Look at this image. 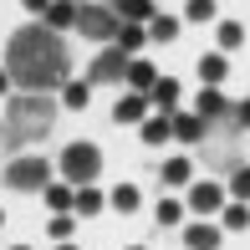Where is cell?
<instances>
[{"instance_id": "obj_1", "label": "cell", "mask_w": 250, "mask_h": 250, "mask_svg": "<svg viewBox=\"0 0 250 250\" xmlns=\"http://www.w3.org/2000/svg\"><path fill=\"white\" fill-rule=\"evenodd\" d=\"M5 77L26 92H46V87H62L66 77V46L62 36L46 26H21L5 46Z\"/></svg>"}, {"instance_id": "obj_4", "label": "cell", "mask_w": 250, "mask_h": 250, "mask_svg": "<svg viewBox=\"0 0 250 250\" xmlns=\"http://www.w3.org/2000/svg\"><path fill=\"white\" fill-rule=\"evenodd\" d=\"M0 179H5V184L10 189H46V179H51V164H46V158H31V153H21L16 158V164H5V174H0Z\"/></svg>"}, {"instance_id": "obj_13", "label": "cell", "mask_w": 250, "mask_h": 250, "mask_svg": "<svg viewBox=\"0 0 250 250\" xmlns=\"http://www.w3.org/2000/svg\"><path fill=\"white\" fill-rule=\"evenodd\" d=\"M164 138H174V123H168V112H153V118H143V143H164Z\"/></svg>"}, {"instance_id": "obj_5", "label": "cell", "mask_w": 250, "mask_h": 250, "mask_svg": "<svg viewBox=\"0 0 250 250\" xmlns=\"http://www.w3.org/2000/svg\"><path fill=\"white\" fill-rule=\"evenodd\" d=\"M118 26H123V21L112 16L107 5H77V31H82V36H92V41H118Z\"/></svg>"}, {"instance_id": "obj_23", "label": "cell", "mask_w": 250, "mask_h": 250, "mask_svg": "<svg viewBox=\"0 0 250 250\" xmlns=\"http://www.w3.org/2000/svg\"><path fill=\"white\" fill-rule=\"evenodd\" d=\"M148 31H153V41H174V36H179V21H174V16H153Z\"/></svg>"}, {"instance_id": "obj_24", "label": "cell", "mask_w": 250, "mask_h": 250, "mask_svg": "<svg viewBox=\"0 0 250 250\" xmlns=\"http://www.w3.org/2000/svg\"><path fill=\"white\" fill-rule=\"evenodd\" d=\"M184 21H194V26H199V21H214V0H189Z\"/></svg>"}, {"instance_id": "obj_11", "label": "cell", "mask_w": 250, "mask_h": 250, "mask_svg": "<svg viewBox=\"0 0 250 250\" xmlns=\"http://www.w3.org/2000/svg\"><path fill=\"white\" fill-rule=\"evenodd\" d=\"M220 199H225V189H220V184H194V189H189V204H194L199 214L220 209Z\"/></svg>"}, {"instance_id": "obj_20", "label": "cell", "mask_w": 250, "mask_h": 250, "mask_svg": "<svg viewBox=\"0 0 250 250\" xmlns=\"http://www.w3.org/2000/svg\"><path fill=\"white\" fill-rule=\"evenodd\" d=\"M72 204H77V214H97V209H102V194H97L92 184H82V189H77V199H72Z\"/></svg>"}, {"instance_id": "obj_15", "label": "cell", "mask_w": 250, "mask_h": 250, "mask_svg": "<svg viewBox=\"0 0 250 250\" xmlns=\"http://www.w3.org/2000/svg\"><path fill=\"white\" fill-rule=\"evenodd\" d=\"M184 245L189 250H214V245H220V230H214V225H189V230H184Z\"/></svg>"}, {"instance_id": "obj_21", "label": "cell", "mask_w": 250, "mask_h": 250, "mask_svg": "<svg viewBox=\"0 0 250 250\" xmlns=\"http://www.w3.org/2000/svg\"><path fill=\"white\" fill-rule=\"evenodd\" d=\"M189 168H194L189 158H168L164 164V184H189Z\"/></svg>"}, {"instance_id": "obj_17", "label": "cell", "mask_w": 250, "mask_h": 250, "mask_svg": "<svg viewBox=\"0 0 250 250\" xmlns=\"http://www.w3.org/2000/svg\"><path fill=\"white\" fill-rule=\"evenodd\" d=\"M225 107H230V102L214 92V87H204V92H199V107H194V118H204V123H209L214 112H225Z\"/></svg>"}, {"instance_id": "obj_36", "label": "cell", "mask_w": 250, "mask_h": 250, "mask_svg": "<svg viewBox=\"0 0 250 250\" xmlns=\"http://www.w3.org/2000/svg\"><path fill=\"white\" fill-rule=\"evenodd\" d=\"M0 225H5V214H0Z\"/></svg>"}, {"instance_id": "obj_22", "label": "cell", "mask_w": 250, "mask_h": 250, "mask_svg": "<svg viewBox=\"0 0 250 250\" xmlns=\"http://www.w3.org/2000/svg\"><path fill=\"white\" fill-rule=\"evenodd\" d=\"M72 199H77L72 184H51V189H46V204H51V209H72Z\"/></svg>"}, {"instance_id": "obj_32", "label": "cell", "mask_w": 250, "mask_h": 250, "mask_svg": "<svg viewBox=\"0 0 250 250\" xmlns=\"http://www.w3.org/2000/svg\"><path fill=\"white\" fill-rule=\"evenodd\" d=\"M235 112H240V133H245V128H250V97H245V102H240Z\"/></svg>"}, {"instance_id": "obj_14", "label": "cell", "mask_w": 250, "mask_h": 250, "mask_svg": "<svg viewBox=\"0 0 250 250\" xmlns=\"http://www.w3.org/2000/svg\"><path fill=\"white\" fill-rule=\"evenodd\" d=\"M112 118H118V123H143V118H148V102H143V92L123 97L118 107H112Z\"/></svg>"}, {"instance_id": "obj_7", "label": "cell", "mask_w": 250, "mask_h": 250, "mask_svg": "<svg viewBox=\"0 0 250 250\" xmlns=\"http://www.w3.org/2000/svg\"><path fill=\"white\" fill-rule=\"evenodd\" d=\"M41 16H46V31H56V36H62L66 26H77V5H72V0H51Z\"/></svg>"}, {"instance_id": "obj_9", "label": "cell", "mask_w": 250, "mask_h": 250, "mask_svg": "<svg viewBox=\"0 0 250 250\" xmlns=\"http://www.w3.org/2000/svg\"><path fill=\"white\" fill-rule=\"evenodd\" d=\"M168 123H174V138H184V143H199L204 133H209L204 118H194V112H179V118H168Z\"/></svg>"}, {"instance_id": "obj_2", "label": "cell", "mask_w": 250, "mask_h": 250, "mask_svg": "<svg viewBox=\"0 0 250 250\" xmlns=\"http://www.w3.org/2000/svg\"><path fill=\"white\" fill-rule=\"evenodd\" d=\"M56 123V102L46 92H21L10 97V112H5V133H0V148H26V143L46 138Z\"/></svg>"}, {"instance_id": "obj_31", "label": "cell", "mask_w": 250, "mask_h": 250, "mask_svg": "<svg viewBox=\"0 0 250 250\" xmlns=\"http://www.w3.org/2000/svg\"><path fill=\"white\" fill-rule=\"evenodd\" d=\"M51 235H56V240H66V235H72V220H66V214H62V220H51Z\"/></svg>"}, {"instance_id": "obj_16", "label": "cell", "mask_w": 250, "mask_h": 250, "mask_svg": "<svg viewBox=\"0 0 250 250\" xmlns=\"http://www.w3.org/2000/svg\"><path fill=\"white\" fill-rule=\"evenodd\" d=\"M225 72H230V66H225V56L220 51H209V56H199V77H204V82H225Z\"/></svg>"}, {"instance_id": "obj_18", "label": "cell", "mask_w": 250, "mask_h": 250, "mask_svg": "<svg viewBox=\"0 0 250 250\" xmlns=\"http://www.w3.org/2000/svg\"><path fill=\"white\" fill-rule=\"evenodd\" d=\"M143 36H148L143 26H128V21H123V26H118V51H123V56L138 51V46H143Z\"/></svg>"}, {"instance_id": "obj_37", "label": "cell", "mask_w": 250, "mask_h": 250, "mask_svg": "<svg viewBox=\"0 0 250 250\" xmlns=\"http://www.w3.org/2000/svg\"><path fill=\"white\" fill-rule=\"evenodd\" d=\"M133 250H143V245H133Z\"/></svg>"}, {"instance_id": "obj_25", "label": "cell", "mask_w": 250, "mask_h": 250, "mask_svg": "<svg viewBox=\"0 0 250 250\" xmlns=\"http://www.w3.org/2000/svg\"><path fill=\"white\" fill-rule=\"evenodd\" d=\"M230 189H235V199H240V204L250 199V168H245V164H240V168H230Z\"/></svg>"}, {"instance_id": "obj_19", "label": "cell", "mask_w": 250, "mask_h": 250, "mask_svg": "<svg viewBox=\"0 0 250 250\" xmlns=\"http://www.w3.org/2000/svg\"><path fill=\"white\" fill-rule=\"evenodd\" d=\"M123 77H128V82H133V87H138V92H148V87L158 82V77H153V66H148V62H128V72H123Z\"/></svg>"}, {"instance_id": "obj_30", "label": "cell", "mask_w": 250, "mask_h": 250, "mask_svg": "<svg viewBox=\"0 0 250 250\" xmlns=\"http://www.w3.org/2000/svg\"><path fill=\"white\" fill-rule=\"evenodd\" d=\"M179 214H184V209H179L174 199H164V204H158V225H179Z\"/></svg>"}, {"instance_id": "obj_12", "label": "cell", "mask_w": 250, "mask_h": 250, "mask_svg": "<svg viewBox=\"0 0 250 250\" xmlns=\"http://www.w3.org/2000/svg\"><path fill=\"white\" fill-rule=\"evenodd\" d=\"M204 128H209V133H220V138H240V112H235V102H230L225 112H214Z\"/></svg>"}, {"instance_id": "obj_34", "label": "cell", "mask_w": 250, "mask_h": 250, "mask_svg": "<svg viewBox=\"0 0 250 250\" xmlns=\"http://www.w3.org/2000/svg\"><path fill=\"white\" fill-rule=\"evenodd\" d=\"M10 92V77H5V66H0V97H5Z\"/></svg>"}, {"instance_id": "obj_33", "label": "cell", "mask_w": 250, "mask_h": 250, "mask_svg": "<svg viewBox=\"0 0 250 250\" xmlns=\"http://www.w3.org/2000/svg\"><path fill=\"white\" fill-rule=\"evenodd\" d=\"M21 5H31V10H46V5H51V0H21Z\"/></svg>"}, {"instance_id": "obj_6", "label": "cell", "mask_w": 250, "mask_h": 250, "mask_svg": "<svg viewBox=\"0 0 250 250\" xmlns=\"http://www.w3.org/2000/svg\"><path fill=\"white\" fill-rule=\"evenodd\" d=\"M123 72H128V56H123L118 46H107V51H97V62H92V82H123Z\"/></svg>"}, {"instance_id": "obj_26", "label": "cell", "mask_w": 250, "mask_h": 250, "mask_svg": "<svg viewBox=\"0 0 250 250\" xmlns=\"http://www.w3.org/2000/svg\"><path fill=\"white\" fill-rule=\"evenodd\" d=\"M112 209H138V189H133V184H118V189H112Z\"/></svg>"}, {"instance_id": "obj_28", "label": "cell", "mask_w": 250, "mask_h": 250, "mask_svg": "<svg viewBox=\"0 0 250 250\" xmlns=\"http://www.w3.org/2000/svg\"><path fill=\"white\" fill-rule=\"evenodd\" d=\"M62 97H66V107H72V112H82V107H87V102H92V92H87V87H82V82H72V87H66V92H62Z\"/></svg>"}, {"instance_id": "obj_8", "label": "cell", "mask_w": 250, "mask_h": 250, "mask_svg": "<svg viewBox=\"0 0 250 250\" xmlns=\"http://www.w3.org/2000/svg\"><path fill=\"white\" fill-rule=\"evenodd\" d=\"M102 5H112L128 26H138V21H148L153 16V0H102Z\"/></svg>"}, {"instance_id": "obj_27", "label": "cell", "mask_w": 250, "mask_h": 250, "mask_svg": "<svg viewBox=\"0 0 250 250\" xmlns=\"http://www.w3.org/2000/svg\"><path fill=\"white\" fill-rule=\"evenodd\" d=\"M245 225H250V209H245L240 199H235L230 209H225V230H245Z\"/></svg>"}, {"instance_id": "obj_29", "label": "cell", "mask_w": 250, "mask_h": 250, "mask_svg": "<svg viewBox=\"0 0 250 250\" xmlns=\"http://www.w3.org/2000/svg\"><path fill=\"white\" fill-rule=\"evenodd\" d=\"M240 41H245V26L240 21H225L220 26V46H240Z\"/></svg>"}, {"instance_id": "obj_3", "label": "cell", "mask_w": 250, "mask_h": 250, "mask_svg": "<svg viewBox=\"0 0 250 250\" xmlns=\"http://www.w3.org/2000/svg\"><path fill=\"white\" fill-rule=\"evenodd\" d=\"M97 168H102V153L92 148V143H66V153H62V174H66V184H72V189L92 184Z\"/></svg>"}, {"instance_id": "obj_35", "label": "cell", "mask_w": 250, "mask_h": 250, "mask_svg": "<svg viewBox=\"0 0 250 250\" xmlns=\"http://www.w3.org/2000/svg\"><path fill=\"white\" fill-rule=\"evenodd\" d=\"M62 250H77V245H66V240H62Z\"/></svg>"}, {"instance_id": "obj_10", "label": "cell", "mask_w": 250, "mask_h": 250, "mask_svg": "<svg viewBox=\"0 0 250 250\" xmlns=\"http://www.w3.org/2000/svg\"><path fill=\"white\" fill-rule=\"evenodd\" d=\"M148 97L158 102V112H174L179 107V82H174V77H158V82L148 87Z\"/></svg>"}, {"instance_id": "obj_38", "label": "cell", "mask_w": 250, "mask_h": 250, "mask_svg": "<svg viewBox=\"0 0 250 250\" xmlns=\"http://www.w3.org/2000/svg\"><path fill=\"white\" fill-rule=\"evenodd\" d=\"M21 250H26V245H21Z\"/></svg>"}]
</instances>
